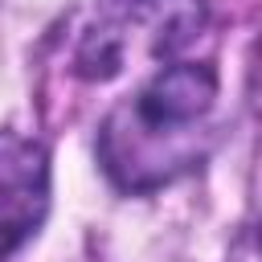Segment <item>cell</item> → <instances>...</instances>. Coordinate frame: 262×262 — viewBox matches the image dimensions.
Returning a JSON list of instances; mask_svg holds the SVG:
<instances>
[{
    "label": "cell",
    "mask_w": 262,
    "mask_h": 262,
    "mask_svg": "<svg viewBox=\"0 0 262 262\" xmlns=\"http://www.w3.org/2000/svg\"><path fill=\"white\" fill-rule=\"evenodd\" d=\"M258 242H262V213H258Z\"/></svg>",
    "instance_id": "277c9868"
},
{
    "label": "cell",
    "mask_w": 262,
    "mask_h": 262,
    "mask_svg": "<svg viewBox=\"0 0 262 262\" xmlns=\"http://www.w3.org/2000/svg\"><path fill=\"white\" fill-rule=\"evenodd\" d=\"M49 151L41 139L0 131V262H8L49 217Z\"/></svg>",
    "instance_id": "3957f363"
},
{
    "label": "cell",
    "mask_w": 262,
    "mask_h": 262,
    "mask_svg": "<svg viewBox=\"0 0 262 262\" xmlns=\"http://www.w3.org/2000/svg\"><path fill=\"white\" fill-rule=\"evenodd\" d=\"M217 70L209 61H168L127 94L98 127V164L123 192H156L201 164L217 106Z\"/></svg>",
    "instance_id": "6da1fadb"
},
{
    "label": "cell",
    "mask_w": 262,
    "mask_h": 262,
    "mask_svg": "<svg viewBox=\"0 0 262 262\" xmlns=\"http://www.w3.org/2000/svg\"><path fill=\"white\" fill-rule=\"evenodd\" d=\"M205 0H94L74 41V74L111 82L135 61L168 66L205 33Z\"/></svg>",
    "instance_id": "7a4b0ae2"
}]
</instances>
